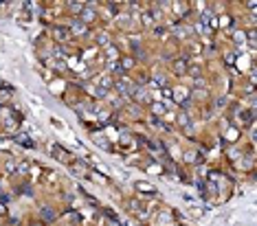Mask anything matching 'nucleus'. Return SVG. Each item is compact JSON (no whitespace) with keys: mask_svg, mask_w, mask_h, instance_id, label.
<instances>
[{"mask_svg":"<svg viewBox=\"0 0 257 226\" xmlns=\"http://www.w3.org/2000/svg\"><path fill=\"white\" fill-rule=\"evenodd\" d=\"M16 141H18V143H22V145H26V147H33V141H29V138H24V136H18Z\"/></svg>","mask_w":257,"mask_h":226,"instance_id":"f257e3e1","label":"nucleus"},{"mask_svg":"<svg viewBox=\"0 0 257 226\" xmlns=\"http://www.w3.org/2000/svg\"><path fill=\"white\" fill-rule=\"evenodd\" d=\"M136 189H141V191H152V193H154V187H147V184H143V182H138Z\"/></svg>","mask_w":257,"mask_h":226,"instance_id":"f03ea898","label":"nucleus"},{"mask_svg":"<svg viewBox=\"0 0 257 226\" xmlns=\"http://www.w3.org/2000/svg\"><path fill=\"white\" fill-rule=\"evenodd\" d=\"M154 108H156V114H163V112H165V108H163V105H154Z\"/></svg>","mask_w":257,"mask_h":226,"instance_id":"7ed1b4c3","label":"nucleus"},{"mask_svg":"<svg viewBox=\"0 0 257 226\" xmlns=\"http://www.w3.org/2000/svg\"><path fill=\"white\" fill-rule=\"evenodd\" d=\"M0 213H4V206L2 204H0Z\"/></svg>","mask_w":257,"mask_h":226,"instance_id":"20e7f679","label":"nucleus"}]
</instances>
